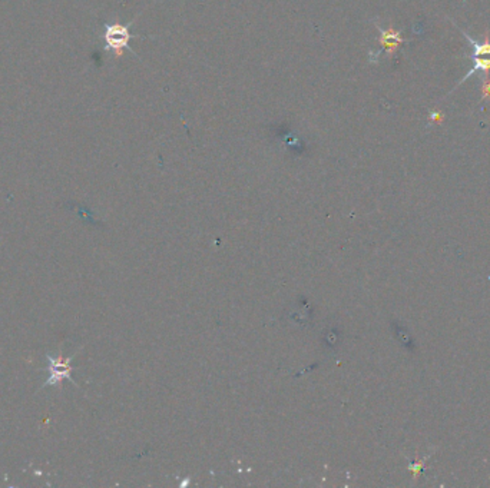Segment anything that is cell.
<instances>
[{"label":"cell","instance_id":"obj_1","mask_svg":"<svg viewBox=\"0 0 490 488\" xmlns=\"http://www.w3.org/2000/svg\"><path fill=\"white\" fill-rule=\"evenodd\" d=\"M129 25L121 23H108L104 26L102 39L105 43V49L112 52L115 56H122L126 49H129V42L132 39Z\"/></svg>","mask_w":490,"mask_h":488},{"label":"cell","instance_id":"obj_6","mask_svg":"<svg viewBox=\"0 0 490 488\" xmlns=\"http://www.w3.org/2000/svg\"><path fill=\"white\" fill-rule=\"evenodd\" d=\"M480 82H482L480 102H484V101L490 102V75L489 76H482Z\"/></svg>","mask_w":490,"mask_h":488},{"label":"cell","instance_id":"obj_2","mask_svg":"<svg viewBox=\"0 0 490 488\" xmlns=\"http://www.w3.org/2000/svg\"><path fill=\"white\" fill-rule=\"evenodd\" d=\"M75 355L68 358H62V357H52V355H47V358L49 361V378L43 382L42 389L48 388V387H61L62 380H69L73 385H76V382L72 380L71 373L73 370V367L71 365V361L73 360ZM78 387V385H76Z\"/></svg>","mask_w":490,"mask_h":488},{"label":"cell","instance_id":"obj_7","mask_svg":"<svg viewBox=\"0 0 490 488\" xmlns=\"http://www.w3.org/2000/svg\"><path fill=\"white\" fill-rule=\"evenodd\" d=\"M430 119H431L433 122H437V120L440 122V120H443V115H441L440 112H436V111H434V112L430 113Z\"/></svg>","mask_w":490,"mask_h":488},{"label":"cell","instance_id":"obj_3","mask_svg":"<svg viewBox=\"0 0 490 488\" xmlns=\"http://www.w3.org/2000/svg\"><path fill=\"white\" fill-rule=\"evenodd\" d=\"M377 29L380 30V44L383 46V49L387 52V55H393L398 46H400V43H405L406 40L402 37V35H400V32L394 30V29H383L380 25H376Z\"/></svg>","mask_w":490,"mask_h":488},{"label":"cell","instance_id":"obj_4","mask_svg":"<svg viewBox=\"0 0 490 488\" xmlns=\"http://www.w3.org/2000/svg\"><path fill=\"white\" fill-rule=\"evenodd\" d=\"M462 35L465 36V39L473 46L472 59L473 58H479V56H490V39H489L490 36H489V30L484 32V40L482 43H479L477 40L470 37L465 30H462Z\"/></svg>","mask_w":490,"mask_h":488},{"label":"cell","instance_id":"obj_5","mask_svg":"<svg viewBox=\"0 0 490 488\" xmlns=\"http://www.w3.org/2000/svg\"><path fill=\"white\" fill-rule=\"evenodd\" d=\"M474 61V65L473 68L462 77V80L459 82V85L465 83L469 77H472L474 73H480L482 72V76H489L490 75V56H479V58H473ZM458 85V86H459Z\"/></svg>","mask_w":490,"mask_h":488}]
</instances>
